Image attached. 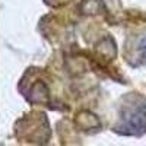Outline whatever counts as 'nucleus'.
<instances>
[{
  "label": "nucleus",
  "instance_id": "obj_1",
  "mask_svg": "<svg viewBox=\"0 0 146 146\" xmlns=\"http://www.w3.org/2000/svg\"><path fill=\"white\" fill-rule=\"evenodd\" d=\"M115 131L121 135H142L146 131V100L139 95H130L121 105Z\"/></svg>",
  "mask_w": 146,
  "mask_h": 146
}]
</instances>
